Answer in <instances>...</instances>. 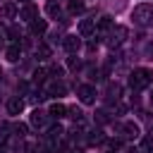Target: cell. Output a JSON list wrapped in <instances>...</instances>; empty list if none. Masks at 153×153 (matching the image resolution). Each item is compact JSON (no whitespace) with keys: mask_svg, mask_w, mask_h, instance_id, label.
Here are the masks:
<instances>
[{"mask_svg":"<svg viewBox=\"0 0 153 153\" xmlns=\"http://www.w3.org/2000/svg\"><path fill=\"white\" fill-rule=\"evenodd\" d=\"M151 84H153V72L146 69V67L134 69L131 76H129V86H131V91H143V88L151 86Z\"/></svg>","mask_w":153,"mask_h":153,"instance_id":"1","label":"cell"},{"mask_svg":"<svg viewBox=\"0 0 153 153\" xmlns=\"http://www.w3.org/2000/svg\"><path fill=\"white\" fill-rule=\"evenodd\" d=\"M131 19L139 26H151L153 24V5H136L131 12Z\"/></svg>","mask_w":153,"mask_h":153,"instance_id":"2","label":"cell"},{"mask_svg":"<svg viewBox=\"0 0 153 153\" xmlns=\"http://www.w3.org/2000/svg\"><path fill=\"white\" fill-rule=\"evenodd\" d=\"M127 36H129L127 26H112V29L108 31V45H110V48H117L120 43H124Z\"/></svg>","mask_w":153,"mask_h":153,"instance_id":"3","label":"cell"},{"mask_svg":"<svg viewBox=\"0 0 153 153\" xmlns=\"http://www.w3.org/2000/svg\"><path fill=\"white\" fill-rule=\"evenodd\" d=\"M76 96H79V100H81L84 105H91V103L96 100V88L88 86V84H81V86L76 88Z\"/></svg>","mask_w":153,"mask_h":153,"instance_id":"4","label":"cell"},{"mask_svg":"<svg viewBox=\"0 0 153 153\" xmlns=\"http://www.w3.org/2000/svg\"><path fill=\"white\" fill-rule=\"evenodd\" d=\"M19 19H24V22H33V19H38V7L36 5H24L22 10H19Z\"/></svg>","mask_w":153,"mask_h":153,"instance_id":"5","label":"cell"},{"mask_svg":"<svg viewBox=\"0 0 153 153\" xmlns=\"http://www.w3.org/2000/svg\"><path fill=\"white\" fill-rule=\"evenodd\" d=\"M62 45H65V50H67V53H72V55H74V53L81 48V38H76V36H65V38H62Z\"/></svg>","mask_w":153,"mask_h":153,"instance_id":"6","label":"cell"},{"mask_svg":"<svg viewBox=\"0 0 153 153\" xmlns=\"http://www.w3.org/2000/svg\"><path fill=\"white\" fill-rule=\"evenodd\" d=\"M45 117H48V112H43V110H33L31 112V127H36V129H41L43 124H45Z\"/></svg>","mask_w":153,"mask_h":153,"instance_id":"7","label":"cell"},{"mask_svg":"<svg viewBox=\"0 0 153 153\" xmlns=\"http://www.w3.org/2000/svg\"><path fill=\"white\" fill-rule=\"evenodd\" d=\"M45 31H48V22L45 19H33L31 22V33L33 36H43Z\"/></svg>","mask_w":153,"mask_h":153,"instance_id":"8","label":"cell"},{"mask_svg":"<svg viewBox=\"0 0 153 153\" xmlns=\"http://www.w3.org/2000/svg\"><path fill=\"white\" fill-rule=\"evenodd\" d=\"M22 110H24V100L22 98H10L7 100V112L10 115H19Z\"/></svg>","mask_w":153,"mask_h":153,"instance_id":"9","label":"cell"},{"mask_svg":"<svg viewBox=\"0 0 153 153\" xmlns=\"http://www.w3.org/2000/svg\"><path fill=\"white\" fill-rule=\"evenodd\" d=\"M62 136H65V127H62V124H53V127H50V131H48V141L57 143Z\"/></svg>","mask_w":153,"mask_h":153,"instance_id":"10","label":"cell"},{"mask_svg":"<svg viewBox=\"0 0 153 153\" xmlns=\"http://www.w3.org/2000/svg\"><path fill=\"white\" fill-rule=\"evenodd\" d=\"M67 93V86L57 79V81H53L50 86H48V96H65Z\"/></svg>","mask_w":153,"mask_h":153,"instance_id":"11","label":"cell"},{"mask_svg":"<svg viewBox=\"0 0 153 153\" xmlns=\"http://www.w3.org/2000/svg\"><path fill=\"white\" fill-rule=\"evenodd\" d=\"M48 115H50V117H55V120H60V117H65V115H67V108H65L62 103H53V105H50V110H48Z\"/></svg>","mask_w":153,"mask_h":153,"instance_id":"12","label":"cell"},{"mask_svg":"<svg viewBox=\"0 0 153 153\" xmlns=\"http://www.w3.org/2000/svg\"><path fill=\"white\" fill-rule=\"evenodd\" d=\"M93 29H96V22H93V19H84V22L79 24V33H81V36H91Z\"/></svg>","mask_w":153,"mask_h":153,"instance_id":"13","label":"cell"},{"mask_svg":"<svg viewBox=\"0 0 153 153\" xmlns=\"http://www.w3.org/2000/svg\"><path fill=\"white\" fill-rule=\"evenodd\" d=\"M5 57H7L10 62H17V60L22 57V48H19L17 43H14V45H10V48L5 50Z\"/></svg>","mask_w":153,"mask_h":153,"instance_id":"14","label":"cell"},{"mask_svg":"<svg viewBox=\"0 0 153 153\" xmlns=\"http://www.w3.org/2000/svg\"><path fill=\"white\" fill-rule=\"evenodd\" d=\"M0 14L7 17V19H12V17L17 14V5H14V2H5V5L0 7Z\"/></svg>","mask_w":153,"mask_h":153,"instance_id":"15","label":"cell"},{"mask_svg":"<svg viewBox=\"0 0 153 153\" xmlns=\"http://www.w3.org/2000/svg\"><path fill=\"white\" fill-rule=\"evenodd\" d=\"M122 131H124V136H129V139H136V136H139V127H136L134 122H127V124L122 127Z\"/></svg>","mask_w":153,"mask_h":153,"instance_id":"16","label":"cell"},{"mask_svg":"<svg viewBox=\"0 0 153 153\" xmlns=\"http://www.w3.org/2000/svg\"><path fill=\"white\" fill-rule=\"evenodd\" d=\"M110 29H112V19H110L108 14H105V17H100V19H98V31H103V33H105V31H110Z\"/></svg>","mask_w":153,"mask_h":153,"instance_id":"17","label":"cell"},{"mask_svg":"<svg viewBox=\"0 0 153 153\" xmlns=\"http://www.w3.org/2000/svg\"><path fill=\"white\" fill-rule=\"evenodd\" d=\"M84 12V2L81 0H69V14H79Z\"/></svg>","mask_w":153,"mask_h":153,"instance_id":"18","label":"cell"},{"mask_svg":"<svg viewBox=\"0 0 153 153\" xmlns=\"http://www.w3.org/2000/svg\"><path fill=\"white\" fill-rule=\"evenodd\" d=\"M36 55H38V60H45V57H50V48L41 43V45L36 48Z\"/></svg>","mask_w":153,"mask_h":153,"instance_id":"19","label":"cell"},{"mask_svg":"<svg viewBox=\"0 0 153 153\" xmlns=\"http://www.w3.org/2000/svg\"><path fill=\"white\" fill-rule=\"evenodd\" d=\"M45 12H48L50 17H57V14H60V5H57V2H48V5H45Z\"/></svg>","mask_w":153,"mask_h":153,"instance_id":"20","label":"cell"},{"mask_svg":"<svg viewBox=\"0 0 153 153\" xmlns=\"http://www.w3.org/2000/svg\"><path fill=\"white\" fill-rule=\"evenodd\" d=\"M67 67H69V69H72V72H76V69H79V67H81V60H79V57H74V55H72V57H69V60H67Z\"/></svg>","mask_w":153,"mask_h":153,"instance_id":"21","label":"cell"},{"mask_svg":"<svg viewBox=\"0 0 153 153\" xmlns=\"http://www.w3.org/2000/svg\"><path fill=\"white\" fill-rule=\"evenodd\" d=\"M88 134H91V136H88V143H100V141H103V131L96 129V131H88Z\"/></svg>","mask_w":153,"mask_h":153,"instance_id":"22","label":"cell"},{"mask_svg":"<svg viewBox=\"0 0 153 153\" xmlns=\"http://www.w3.org/2000/svg\"><path fill=\"white\" fill-rule=\"evenodd\" d=\"M7 36H10V41H19V38H22V33H19L17 26H10V29H7Z\"/></svg>","mask_w":153,"mask_h":153,"instance_id":"23","label":"cell"},{"mask_svg":"<svg viewBox=\"0 0 153 153\" xmlns=\"http://www.w3.org/2000/svg\"><path fill=\"white\" fill-rule=\"evenodd\" d=\"M45 76H48V72H45V69H36V72H33V81H36V84L45 81Z\"/></svg>","mask_w":153,"mask_h":153,"instance_id":"24","label":"cell"},{"mask_svg":"<svg viewBox=\"0 0 153 153\" xmlns=\"http://www.w3.org/2000/svg\"><path fill=\"white\" fill-rule=\"evenodd\" d=\"M108 98H110V100H112V98H115V100H117V98H120V86H117V84H115V86H110V88H108Z\"/></svg>","mask_w":153,"mask_h":153,"instance_id":"25","label":"cell"},{"mask_svg":"<svg viewBox=\"0 0 153 153\" xmlns=\"http://www.w3.org/2000/svg\"><path fill=\"white\" fill-rule=\"evenodd\" d=\"M26 131H29V127H26V124H22V122H19V124H14V134H17V136H26Z\"/></svg>","mask_w":153,"mask_h":153,"instance_id":"26","label":"cell"},{"mask_svg":"<svg viewBox=\"0 0 153 153\" xmlns=\"http://www.w3.org/2000/svg\"><path fill=\"white\" fill-rule=\"evenodd\" d=\"M67 112H69V117H74L76 122H81V115H84V112H81L79 108H72V110H67Z\"/></svg>","mask_w":153,"mask_h":153,"instance_id":"27","label":"cell"},{"mask_svg":"<svg viewBox=\"0 0 153 153\" xmlns=\"http://www.w3.org/2000/svg\"><path fill=\"white\" fill-rule=\"evenodd\" d=\"M7 131H10V124H7V122H2V124H0V139H5V136H7Z\"/></svg>","mask_w":153,"mask_h":153,"instance_id":"28","label":"cell"},{"mask_svg":"<svg viewBox=\"0 0 153 153\" xmlns=\"http://www.w3.org/2000/svg\"><path fill=\"white\" fill-rule=\"evenodd\" d=\"M50 74H55V76L60 79V76H62V67H50Z\"/></svg>","mask_w":153,"mask_h":153,"instance_id":"29","label":"cell"},{"mask_svg":"<svg viewBox=\"0 0 153 153\" xmlns=\"http://www.w3.org/2000/svg\"><path fill=\"white\" fill-rule=\"evenodd\" d=\"M143 148H153V136H146L143 139Z\"/></svg>","mask_w":153,"mask_h":153,"instance_id":"30","label":"cell"},{"mask_svg":"<svg viewBox=\"0 0 153 153\" xmlns=\"http://www.w3.org/2000/svg\"><path fill=\"white\" fill-rule=\"evenodd\" d=\"M19 2H24V5H29V2H31V0H19Z\"/></svg>","mask_w":153,"mask_h":153,"instance_id":"31","label":"cell"},{"mask_svg":"<svg viewBox=\"0 0 153 153\" xmlns=\"http://www.w3.org/2000/svg\"><path fill=\"white\" fill-rule=\"evenodd\" d=\"M72 153H84V151H79V148H76V151H72Z\"/></svg>","mask_w":153,"mask_h":153,"instance_id":"32","label":"cell"},{"mask_svg":"<svg viewBox=\"0 0 153 153\" xmlns=\"http://www.w3.org/2000/svg\"><path fill=\"white\" fill-rule=\"evenodd\" d=\"M0 76H2V69H0Z\"/></svg>","mask_w":153,"mask_h":153,"instance_id":"33","label":"cell"},{"mask_svg":"<svg viewBox=\"0 0 153 153\" xmlns=\"http://www.w3.org/2000/svg\"><path fill=\"white\" fill-rule=\"evenodd\" d=\"M151 103H153V96H151Z\"/></svg>","mask_w":153,"mask_h":153,"instance_id":"34","label":"cell"}]
</instances>
